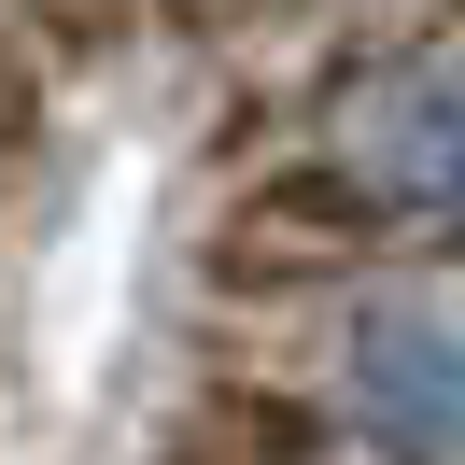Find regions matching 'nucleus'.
Listing matches in <instances>:
<instances>
[{
	"instance_id": "nucleus-2",
	"label": "nucleus",
	"mask_w": 465,
	"mask_h": 465,
	"mask_svg": "<svg viewBox=\"0 0 465 465\" xmlns=\"http://www.w3.org/2000/svg\"><path fill=\"white\" fill-rule=\"evenodd\" d=\"M352 170L409 212H465V57H409L352 114Z\"/></svg>"
},
{
	"instance_id": "nucleus-1",
	"label": "nucleus",
	"mask_w": 465,
	"mask_h": 465,
	"mask_svg": "<svg viewBox=\"0 0 465 465\" xmlns=\"http://www.w3.org/2000/svg\"><path fill=\"white\" fill-rule=\"evenodd\" d=\"M352 395H367V423L409 437V451H465V324L423 311V296L367 311L352 324Z\"/></svg>"
}]
</instances>
